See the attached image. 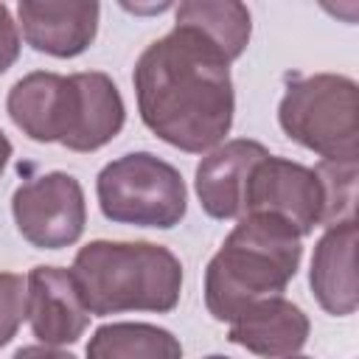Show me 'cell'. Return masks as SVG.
<instances>
[{"label":"cell","instance_id":"277c9868","mask_svg":"<svg viewBox=\"0 0 359 359\" xmlns=\"http://www.w3.org/2000/svg\"><path fill=\"white\" fill-rule=\"evenodd\" d=\"M90 317L171 311L182 292L180 258L149 241H90L70 269Z\"/></svg>","mask_w":359,"mask_h":359},{"label":"cell","instance_id":"d6986e66","mask_svg":"<svg viewBox=\"0 0 359 359\" xmlns=\"http://www.w3.org/2000/svg\"><path fill=\"white\" fill-rule=\"evenodd\" d=\"M14 359H76V356L65 353V351H56L50 345H25L14 353Z\"/></svg>","mask_w":359,"mask_h":359},{"label":"cell","instance_id":"ba28073f","mask_svg":"<svg viewBox=\"0 0 359 359\" xmlns=\"http://www.w3.org/2000/svg\"><path fill=\"white\" fill-rule=\"evenodd\" d=\"M241 213H269L309 236L323 219V188L314 168L283 157H261L244 185Z\"/></svg>","mask_w":359,"mask_h":359},{"label":"cell","instance_id":"8992f818","mask_svg":"<svg viewBox=\"0 0 359 359\" xmlns=\"http://www.w3.org/2000/svg\"><path fill=\"white\" fill-rule=\"evenodd\" d=\"M95 194L109 222L135 227H174L188 208V191L180 171L149 151L123 154L107 163L98 174Z\"/></svg>","mask_w":359,"mask_h":359},{"label":"cell","instance_id":"3957f363","mask_svg":"<svg viewBox=\"0 0 359 359\" xmlns=\"http://www.w3.org/2000/svg\"><path fill=\"white\" fill-rule=\"evenodd\" d=\"M303 258L292 224L269 213H247L210 258L205 272V306L213 320L233 323L264 297H278Z\"/></svg>","mask_w":359,"mask_h":359},{"label":"cell","instance_id":"8fae6325","mask_svg":"<svg viewBox=\"0 0 359 359\" xmlns=\"http://www.w3.org/2000/svg\"><path fill=\"white\" fill-rule=\"evenodd\" d=\"M230 342L264 359L294 356L309 339V317L286 297H264L230 323Z\"/></svg>","mask_w":359,"mask_h":359},{"label":"cell","instance_id":"6da1fadb","mask_svg":"<svg viewBox=\"0 0 359 359\" xmlns=\"http://www.w3.org/2000/svg\"><path fill=\"white\" fill-rule=\"evenodd\" d=\"M143 123L168 146L202 154L233 126L230 59L196 28H174L151 42L132 73Z\"/></svg>","mask_w":359,"mask_h":359},{"label":"cell","instance_id":"7a4b0ae2","mask_svg":"<svg viewBox=\"0 0 359 359\" xmlns=\"http://www.w3.org/2000/svg\"><path fill=\"white\" fill-rule=\"evenodd\" d=\"M6 109L22 135L39 143H62L73 151L107 146L126 121L123 98L107 73H28L6 98Z\"/></svg>","mask_w":359,"mask_h":359},{"label":"cell","instance_id":"52a82bcc","mask_svg":"<svg viewBox=\"0 0 359 359\" xmlns=\"http://www.w3.org/2000/svg\"><path fill=\"white\" fill-rule=\"evenodd\" d=\"M11 213L22 238L39 250H62L79 241L87 222L84 191L76 177L50 171L22 182L11 196Z\"/></svg>","mask_w":359,"mask_h":359},{"label":"cell","instance_id":"9a60e30c","mask_svg":"<svg viewBox=\"0 0 359 359\" xmlns=\"http://www.w3.org/2000/svg\"><path fill=\"white\" fill-rule=\"evenodd\" d=\"M177 22L202 31L230 62L238 59L250 42V11L236 0H191L180 3Z\"/></svg>","mask_w":359,"mask_h":359},{"label":"cell","instance_id":"2e32d148","mask_svg":"<svg viewBox=\"0 0 359 359\" xmlns=\"http://www.w3.org/2000/svg\"><path fill=\"white\" fill-rule=\"evenodd\" d=\"M323 188V219L320 224L337 227L356 222V160H320L314 168Z\"/></svg>","mask_w":359,"mask_h":359},{"label":"cell","instance_id":"30bf717a","mask_svg":"<svg viewBox=\"0 0 359 359\" xmlns=\"http://www.w3.org/2000/svg\"><path fill=\"white\" fill-rule=\"evenodd\" d=\"M98 3H34L17 6L25 42L48 56L70 59L90 48L98 31Z\"/></svg>","mask_w":359,"mask_h":359},{"label":"cell","instance_id":"9c48e42d","mask_svg":"<svg viewBox=\"0 0 359 359\" xmlns=\"http://www.w3.org/2000/svg\"><path fill=\"white\" fill-rule=\"evenodd\" d=\"M25 314L34 337L50 348L76 342L90 323L73 275L59 266H34L28 272Z\"/></svg>","mask_w":359,"mask_h":359},{"label":"cell","instance_id":"7402d4cb","mask_svg":"<svg viewBox=\"0 0 359 359\" xmlns=\"http://www.w3.org/2000/svg\"><path fill=\"white\" fill-rule=\"evenodd\" d=\"M289 359H311V356H289Z\"/></svg>","mask_w":359,"mask_h":359},{"label":"cell","instance_id":"ffe728a7","mask_svg":"<svg viewBox=\"0 0 359 359\" xmlns=\"http://www.w3.org/2000/svg\"><path fill=\"white\" fill-rule=\"evenodd\" d=\"M8 157H11V140L3 135V129H0V174H3V168H6V163H8Z\"/></svg>","mask_w":359,"mask_h":359},{"label":"cell","instance_id":"ac0fdd59","mask_svg":"<svg viewBox=\"0 0 359 359\" xmlns=\"http://www.w3.org/2000/svg\"><path fill=\"white\" fill-rule=\"evenodd\" d=\"M20 56V31L11 20V11L0 3V73H6Z\"/></svg>","mask_w":359,"mask_h":359},{"label":"cell","instance_id":"5bb4252c","mask_svg":"<svg viewBox=\"0 0 359 359\" xmlns=\"http://www.w3.org/2000/svg\"><path fill=\"white\" fill-rule=\"evenodd\" d=\"M87 359H182V345L151 323H109L90 337Z\"/></svg>","mask_w":359,"mask_h":359},{"label":"cell","instance_id":"4fadbf2b","mask_svg":"<svg viewBox=\"0 0 359 359\" xmlns=\"http://www.w3.org/2000/svg\"><path fill=\"white\" fill-rule=\"evenodd\" d=\"M309 283L328 314L348 317L356 311V222L323 233L314 247Z\"/></svg>","mask_w":359,"mask_h":359},{"label":"cell","instance_id":"7c38bea8","mask_svg":"<svg viewBox=\"0 0 359 359\" xmlns=\"http://www.w3.org/2000/svg\"><path fill=\"white\" fill-rule=\"evenodd\" d=\"M269 151L255 140H230L213 149L196 165V196L208 216L236 219L244 202V185L252 165Z\"/></svg>","mask_w":359,"mask_h":359},{"label":"cell","instance_id":"44dd1931","mask_svg":"<svg viewBox=\"0 0 359 359\" xmlns=\"http://www.w3.org/2000/svg\"><path fill=\"white\" fill-rule=\"evenodd\" d=\"M208 359H230V356H219V353H213V356H208Z\"/></svg>","mask_w":359,"mask_h":359},{"label":"cell","instance_id":"e0dca14e","mask_svg":"<svg viewBox=\"0 0 359 359\" xmlns=\"http://www.w3.org/2000/svg\"><path fill=\"white\" fill-rule=\"evenodd\" d=\"M25 317V280L14 272H0V348L11 342Z\"/></svg>","mask_w":359,"mask_h":359},{"label":"cell","instance_id":"5b68a950","mask_svg":"<svg viewBox=\"0 0 359 359\" xmlns=\"http://www.w3.org/2000/svg\"><path fill=\"white\" fill-rule=\"evenodd\" d=\"M280 129L323 160H359L356 81L337 73L294 79L278 107Z\"/></svg>","mask_w":359,"mask_h":359}]
</instances>
